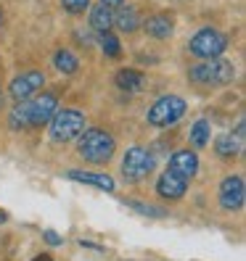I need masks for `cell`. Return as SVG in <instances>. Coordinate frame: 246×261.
<instances>
[{
	"mask_svg": "<svg viewBox=\"0 0 246 261\" xmlns=\"http://www.w3.org/2000/svg\"><path fill=\"white\" fill-rule=\"evenodd\" d=\"M127 206L138 214H143V217H151V219H164L167 217V211L164 208H156V206H151V203H143V201H127Z\"/></svg>",
	"mask_w": 246,
	"mask_h": 261,
	"instance_id": "20",
	"label": "cell"
},
{
	"mask_svg": "<svg viewBox=\"0 0 246 261\" xmlns=\"http://www.w3.org/2000/svg\"><path fill=\"white\" fill-rule=\"evenodd\" d=\"M214 150H217V156H222V159H233L241 150V140L236 135H220L217 143H214Z\"/></svg>",
	"mask_w": 246,
	"mask_h": 261,
	"instance_id": "18",
	"label": "cell"
},
{
	"mask_svg": "<svg viewBox=\"0 0 246 261\" xmlns=\"http://www.w3.org/2000/svg\"><path fill=\"white\" fill-rule=\"evenodd\" d=\"M32 261H53V256H51V253H40V256H35Z\"/></svg>",
	"mask_w": 246,
	"mask_h": 261,
	"instance_id": "25",
	"label": "cell"
},
{
	"mask_svg": "<svg viewBox=\"0 0 246 261\" xmlns=\"http://www.w3.org/2000/svg\"><path fill=\"white\" fill-rule=\"evenodd\" d=\"M66 177L74 182H82V185H93L98 190H106V193L114 190V179L109 174H93V172H77V169H72V172H66Z\"/></svg>",
	"mask_w": 246,
	"mask_h": 261,
	"instance_id": "14",
	"label": "cell"
},
{
	"mask_svg": "<svg viewBox=\"0 0 246 261\" xmlns=\"http://www.w3.org/2000/svg\"><path fill=\"white\" fill-rule=\"evenodd\" d=\"M114 137L106 129H82L80 132V143H77V150L80 156L90 164H106L114 156Z\"/></svg>",
	"mask_w": 246,
	"mask_h": 261,
	"instance_id": "3",
	"label": "cell"
},
{
	"mask_svg": "<svg viewBox=\"0 0 246 261\" xmlns=\"http://www.w3.org/2000/svg\"><path fill=\"white\" fill-rule=\"evenodd\" d=\"M6 222H8V214H6V211H0V224H6Z\"/></svg>",
	"mask_w": 246,
	"mask_h": 261,
	"instance_id": "26",
	"label": "cell"
},
{
	"mask_svg": "<svg viewBox=\"0 0 246 261\" xmlns=\"http://www.w3.org/2000/svg\"><path fill=\"white\" fill-rule=\"evenodd\" d=\"M153 172V156L141 148V145H132L127 148V153L122 156V174H125L130 182H141Z\"/></svg>",
	"mask_w": 246,
	"mask_h": 261,
	"instance_id": "7",
	"label": "cell"
},
{
	"mask_svg": "<svg viewBox=\"0 0 246 261\" xmlns=\"http://www.w3.org/2000/svg\"><path fill=\"white\" fill-rule=\"evenodd\" d=\"M111 24L119 29V32H135L141 27V16H138V8L135 6H119L117 13H111Z\"/></svg>",
	"mask_w": 246,
	"mask_h": 261,
	"instance_id": "13",
	"label": "cell"
},
{
	"mask_svg": "<svg viewBox=\"0 0 246 261\" xmlns=\"http://www.w3.org/2000/svg\"><path fill=\"white\" fill-rule=\"evenodd\" d=\"M0 27H3V11H0Z\"/></svg>",
	"mask_w": 246,
	"mask_h": 261,
	"instance_id": "27",
	"label": "cell"
},
{
	"mask_svg": "<svg viewBox=\"0 0 246 261\" xmlns=\"http://www.w3.org/2000/svg\"><path fill=\"white\" fill-rule=\"evenodd\" d=\"M0 103H3V93H0Z\"/></svg>",
	"mask_w": 246,
	"mask_h": 261,
	"instance_id": "28",
	"label": "cell"
},
{
	"mask_svg": "<svg viewBox=\"0 0 246 261\" xmlns=\"http://www.w3.org/2000/svg\"><path fill=\"white\" fill-rule=\"evenodd\" d=\"M167 169L175 172V174H180L183 179H193L198 174V156L193 150H177V153L170 156V166Z\"/></svg>",
	"mask_w": 246,
	"mask_h": 261,
	"instance_id": "12",
	"label": "cell"
},
{
	"mask_svg": "<svg viewBox=\"0 0 246 261\" xmlns=\"http://www.w3.org/2000/svg\"><path fill=\"white\" fill-rule=\"evenodd\" d=\"M243 198H246V190H243V177L241 174H230L220 182V193H217V201L225 211H241L243 208Z\"/></svg>",
	"mask_w": 246,
	"mask_h": 261,
	"instance_id": "8",
	"label": "cell"
},
{
	"mask_svg": "<svg viewBox=\"0 0 246 261\" xmlns=\"http://www.w3.org/2000/svg\"><path fill=\"white\" fill-rule=\"evenodd\" d=\"M183 114H186V100L177 98V95H162L148 109L146 121L151 127H172Z\"/></svg>",
	"mask_w": 246,
	"mask_h": 261,
	"instance_id": "5",
	"label": "cell"
},
{
	"mask_svg": "<svg viewBox=\"0 0 246 261\" xmlns=\"http://www.w3.org/2000/svg\"><path fill=\"white\" fill-rule=\"evenodd\" d=\"M42 85H45L42 71H27V74H19V76L11 80L8 95H11V100H27V98H32L35 93H40Z\"/></svg>",
	"mask_w": 246,
	"mask_h": 261,
	"instance_id": "9",
	"label": "cell"
},
{
	"mask_svg": "<svg viewBox=\"0 0 246 261\" xmlns=\"http://www.w3.org/2000/svg\"><path fill=\"white\" fill-rule=\"evenodd\" d=\"M117 85L122 87V90H127V93H132V90H141L143 87V71H138V69H122V71H117Z\"/></svg>",
	"mask_w": 246,
	"mask_h": 261,
	"instance_id": "15",
	"label": "cell"
},
{
	"mask_svg": "<svg viewBox=\"0 0 246 261\" xmlns=\"http://www.w3.org/2000/svg\"><path fill=\"white\" fill-rule=\"evenodd\" d=\"M101 48L109 58H119L122 48H119V37L114 32H101Z\"/></svg>",
	"mask_w": 246,
	"mask_h": 261,
	"instance_id": "21",
	"label": "cell"
},
{
	"mask_svg": "<svg viewBox=\"0 0 246 261\" xmlns=\"http://www.w3.org/2000/svg\"><path fill=\"white\" fill-rule=\"evenodd\" d=\"M53 66H56L61 74H74L77 69H80V58H77L72 50L61 48V50L53 53Z\"/></svg>",
	"mask_w": 246,
	"mask_h": 261,
	"instance_id": "17",
	"label": "cell"
},
{
	"mask_svg": "<svg viewBox=\"0 0 246 261\" xmlns=\"http://www.w3.org/2000/svg\"><path fill=\"white\" fill-rule=\"evenodd\" d=\"M188 48L196 58H217L222 56V50L228 48V37L220 32V29H212V27H204L191 37Z\"/></svg>",
	"mask_w": 246,
	"mask_h": 261,
	"instance_id": "6",
	"label": "cell"
},
{
	"mask_svg": "<svg viewBox=\"0 0 246 261\" xmlns=\"http://www.w3.org/2000/svg\"><path fill=\"white\" fill-rule=\"evenodd\" d=\"M209 121H204V119H198L196 124L191 127V143H193V148H204L207 143H209Z\"/></svg>",
	"mask_w": 246,
	"mask_h": 261,
	"instance_id": "19",
	"label": "cell"
},
{
	"mask_svg": "<svg viewBox=\"0 0 246 261\" xmlns=\"http://www.w3.org/2000/svg\"><path fill=\"white\" fill-rule=\"evenodd\" d=\"M42 238H45V243H51V245H64V238H61V235H56L53 229H45V232H42Z\"/></svg>",
	"mask_w": 246,
	"mask_h": 261,
	"instance_id": "23",
	"label": "cell"
},
{
	"mask_svg": "<svg viewBox=\"0 0 246 261\" xmlns=\"http://www.w3.org/2000/svg\"><path fill=\"white\" fill-rule=\"evenodd\" d=\"M101 3H103L106 8H119L122 3H125V0H101Z\"/></svg>",
	"mask_w": 246,
	"mask_h": 261,
	"instance_id": "24",
	"label": "cell"
},
{
	"mask_svg": "<svg viewBox=\"0 0 246 261\" xmlns=\"http://www.w3.org/2000/svg\"><path fill=\"white\" fill-rule=\"evenodd\" d=\"M82 129H85V114L77 109H64L51 116V140L53 143L77 140Z\"/></svg>",
	"mask_w": 246,
	"mask_h": 261,
	"instance_id": "4",
	"label": "cell"
},
{
	"mask_svg": "<svg viewBox=\"0 0 246 261\" xmlns=\"http://www.w3.org/2000/svg\"><path fill=\"white\" fill-rule=\"evenodd\" d=\"M143 29H146V35L153 37V40H167V37H172V32H175V16L170 11H159V13H153V16L146 19Z\"/></svg>",
	"mask_w": 246,
	"mask_h": 261,
	"instance_id": "11",
	"label": "cell"
},
{
	"mask_svg": "<svg viewBox=\"0 0 246 261\" xmlns=\"http://www.w3.org/2000/svg\"><path fill=\"white\" fill-rule=\"evenodd\" d=\"M61 6H64V11L72 13V16H80V13H85L90 8V0H61Z\"/></svg>",
	"mask_w": 246,
	"mask_h": 261,
	"instance_id": "22",
	"label": "cell"
},
{
	"mask_svg": "<svg viewBox=\"0 0 246 261\" xmlns=\"http://www.w3.org/2000/svg\"><path fill=\"white\" fill-rule=\"evenodd\" d=\"M58 111V95L56 93H42L35 100H16L13 111L8 116L13 129H27V127H42L45 121Z\"/></svg>",
	"mask_w": 246,
	"mask_h": 261,
	"instance_id": "1",
	"label": "cell"
},
{
	"mask_svg": "<svg viewBox=\"0 0 246 261\" xmlns=\"http://www.w3.org/2000/svg\"><path fill=\"white\" fill-rule=\"evenodd\" d=\"M236 76V69L228 58H204L202 64L191 66L188 71V80L196 82V85H204V87H222V85H230Z\"/></svg>",
	"mask_w": 246,
	"mask_h": 261,
	"instance_id": "2",
	"label": "cell"
},
{
	"mask_svg": "<svg viewBox=\"0 0 246 261\" xmlns=\"http://www.w3.org/2000/svg\"><path fill=\"white\" fill-rule=\"evenodd\" d=\"M156 193L164 201H180V198L188 193V179H183L180 174L167 169V172H162L159 179H156Z\"/></svg>",
	"mask_w": 246,
	"mask_h": 261,
	"instance_id": "10",
	"label": "cell"
},
{
	"mask_svg": "<svg viewBox=\"0 0 246 261\" xmlns=\"http://www.w3.org/2000/svg\"><path fill=\"white\" fill-rule=\"evenodd\" d=\"M90 27H93L96 32H109L111 29V8H106L103 3L90 8Z\"/></svg>",
	"mask_w": 246,
	"mask_h": 261,
	"instance_id": "16",
	"label": "cell"
}]
</instances>
